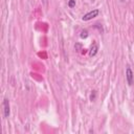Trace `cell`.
Listing matches in <instances>:
<instances>
[{
	"label": "cell",
	"instance_id": "cell-1",
	"mask_svg": "<svg viewBox=\"0 0 134 134\" xmlns=\"http://www.w3.org/2000/svg\"><path fill=\"white\" fill-rule=\"evenodd\" d=\"M98 14H99V10H98L97 8H96V9H93V10L87 13L86 15H84L83 18H82V20H83V21H89V20H91V19L97 17Z\"/></svg>",
	"mask_w": 134,
	"mask_h": 134
},
{
	"label": "cell",
	"instance_id": "cell-2",
	"mask_svg": "<svg viewBox=\"0 0 134 134\" xmlns=\"http://www.w3.org/2000/svg\"><path fill=\"white\" fill-rule=\"evenodd\" d=\"M126 79H127L128 85L131 86L133 84V82H134V73L131 70L130 66H127V68H126Z\"/></svg>",
	"mask_w": 134,
	"mask_h": 134
},
{
	"label": "cell",
	"instance_id": "cell-3",
	"mask_svg": "<svg viewBox=\"0 0 134 134\" xmlns=\"http://www.w3.org/2000/svg\"><path fill=\"white\" fill-rule=\"evenodd\" d=\"M2 108H3V116L5 118L8 117L9 116V103H8V99L7 98H4L3 99Z\"/></svg>",
	"mask_w": 134,
	"mask_h": 134
},
{
	"label": "cell",
	"instance_id": "cell-4",
	"mask_svg": "<svg viewBox=\"0 0 134 134\" xmlns=\"http://www.w3.org/2000/svg\"><path fill=\"white\" fill-rule=\"evenodd\" d=\"M97 50H98V45L96 43H93V45L91 46V49H90V55L93 57L97 53Z\"/></svg>",
	"mask_w": 134,
	"mask_h": 134
},
{
	"label": "cell",
	"instance_id": "cell-5",
	"mask_svg": "<svg viewBox=\"0 0 134 134\" xmlns=\"http://www.w3.org/2000/svg\"><path fill=\"white\" fill-rule=\"evenodd\" d=\"M80 37H81L82 39H86V38L88 37V31H87L86 29H83V30L81 31V35H80Z\"/></svg>",
	"mask_w": 134,
	"mask_h": 134
},
{
	"label": "cell",
	"instance_id": "cell-6",
	"mask_svg": "<svg viewBox=\"0 0 134 134\" xmlns=\"http://www.w3.org/2000/svg\"><path fill=\"white\" fill-rule=\"evenodd\" d=\"M68 6H69L70 8L74 7V6H75V0H69V1H68Z\"/></svg>",
	"mask_w": 134,
	"mask_h": 134
},
{
	"label": "cell",
	"instance_id": "cell-7",
	"mask_svg": "<svg viewBox=\"0 0 134 134\" xmlns=\"http://www.w3.org/2000/svg\"><path fill=\"white\" fill-rule=\"evenodd\" d=\"M95 97H96V91H92V93H91V95H90V100H91V102L95 100Z\"/></svg>",
	"mask_w": 134,
	"mask_h": 134
}]
</instances>
